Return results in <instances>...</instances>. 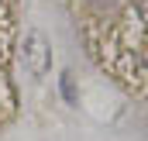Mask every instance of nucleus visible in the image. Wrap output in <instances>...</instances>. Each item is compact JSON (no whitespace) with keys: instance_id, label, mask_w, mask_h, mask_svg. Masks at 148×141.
Segmentation results:
<instances>
[{"instance_id":"nucleus-1","label":"nucleus","mask_w":148,"mask_h":141,"mask_svg":"<svg viewBox=\"0 0 148 141\" xmlns=\"http://www.w3.org/2000/svg\"><path fill=\"white\" fill-rule=\"evenodd\" d=\"M24 59H28V69L31 76H45V72L52 69V48H48V41L41 31H31L28 41H24Z\"/></svg>"},{"instance_id":"nucleus-2","label":"nucleus","mask_w":148,"mask_h":141,"mask_svg":"<svg viewBox=\"0 0 148 141\" xmlns=\"http://www.w3.org/2000/svg\"><path fill=\"white\" fill-rule=\"evenodd\" d=\"M59 86H62V97H66L69 103H76V86H73V76H69V72L62 76V83H59Z\"/></svg>"},{"instance_id":"nucleus-3","label":"nucleus","mask_w":148,"mask_h":141,"mask_svg":"<svg viewBox=\"0 0 148 141\" xmlns=\"http://www.w3.org/2000/svg\"><path fill=\"white\" fill-rule=\"evenodd\" d=\"M3 3H7V0H0V14H3Z\"/></svg>"}]
</instances>
